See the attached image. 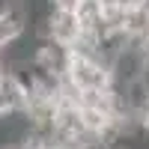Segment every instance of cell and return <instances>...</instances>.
<instances>
[{
  "mask_svg": "<svg viewBox=\"0 0 149 149\" xmlns=\"http://www.w3.org/2000/svg\"><path fill=\"white\" fill-rule=\"evenodd\" d=\"M63 78L78 93H98V90H107L110 86L107 66L102 63V60H93V57H74L72 54V63H69Z\"/></svg>",
  "mask_w": 149,
  "mask_h": 149,
  "instance_id": "cell-1",
  "label": "cell"
},
{
  "mask_svg": "<svg viewBox=\"0 0 149 149\" xmlns=\"http://www.w3.org/2000/svg\"><path fill=\"white\" fill-rule=\"evenodd\" d=\"M51 3H54V9H60V12H74L81 0H51Z\"/></svg>",
  "mask_w": 149,
  "mask_h": 149,
  "instance_id": "cell-3",
  "label": "cell"
},
{
  "mask_svg": "<svg viewBox=\"0 0 149 149\" xmlns=\"http://www.w3.org/2000/svg\"><path fill=\"white\" fill-rule=\"evenodd\" d=\"M42 36H45V39H51V42H60V45L72 48L74 39L81 36V21H78L74 12H60V9H54L51 18L45 21Z\"/></svg>",
  "mask_w": 149,
  "mask_h": 149,
  "instance_id": "cell-2",
  "label": "cell"
}]
</instances>
